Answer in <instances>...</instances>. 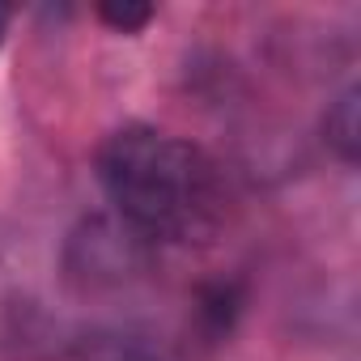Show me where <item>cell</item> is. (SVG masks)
Instances as JSON below:
<instances>
[{
	"instance_id": "obj_1",
	"label": "cell",
	"mask_w": 361,
	"mask_h": 361,
	"mask_svg": "<svg viewBox=\"0 0 361 361\" xmlns=\"http://www.w3.org/2000/svg\"><path fill=\"white\" fill-rule=\"evenodd\" d=\"M98 178L132 230L161 243H209L226 217V183L204 149L128 123L98 149Z\"/></svg>"
},
{
	"instance_id": "obj_2",
	"label": "cell",
	"mask_w": 361,
	"mask_h": 361,
	"mask_svg": "<svg viewBox=\"0 0 361 361\" xmlns=\"http://www.w3.org/2000/svg\"><path fill=\"white\" fill-rule=\"evenodd\" d=\"M361 94L348 90L331 111H327V145L344 157V161H357V149H361Z\"/></svg>"
},
{
	"instance_id": "obj_3",
	"label": "cell",
	"mask_w": 361,
	"mask_h": 361,
	"mask_svg": "<svg viewBox=\"0 0 361 361\" xmlns=\"http://www.w3.org/2000/svg\"><path fill=\"white\" fill-rule=\"evenodd\" d=\"M98 18L119 35H136L140 26H149L153 9L149 5H98Z\"/></svg>"
},
{
	"instance_id": "obj_4",
	"label": "cell",
	"mask_w": 361,
	"mask_h": 361,
	"mask_svg": "<svg viewBox=\"0 0 361 361\" xmlns=\"http://www.w3.org/2000/svg\"><path fill=\"white\" fill-rule=\"evenodd\" d=\"M5 30H9V9L0 5V43H5Z\"/></svg>"
}]
</instances>
